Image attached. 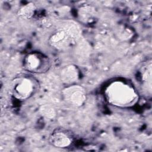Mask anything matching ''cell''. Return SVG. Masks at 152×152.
<instances>
[{
    "label": "cell",
    "mask_w": 152,
    "mask_h": 152,
    "mask_svg": "<svg viewBox=\"0 0 152 152\" xmlns=\"http://www.w3.org/2000/svg\"><path fill=\"white\" fill-rule=\"evenodd\" d=\"M23 66L25 70L30 72L42 74L49 70L50 67V61L48 56L45 54L32 52L24 57Z\"/></svg>",
    "instance_id": "obj_4"
},
{
    "label": "cell",
    "mask_w": 152,
    "mask_h": 152,
    "mask_svg": "<svg viewBox=\"0 0 152 152\" xmlns=\"http://www.w3.org/2000/svg\"><path fill=\"white\" fill-rule=\"evenodd\" d=\"M139 78L141 86L147 93V96H151V62H147L141 68L139 73Z\"/></svg>",
    "instance_id": "obj_7"
},
{
    "label": "cell",
    "mask_w": 152,
    "mask_h": 152,
    "mask_svg": "<svg viewBox=\"0 0 152 152\" xmlns=\"http://www.w3.org/2000/svg\"><path fill=\"white\" fill-rule=\"evenodd\" d=\"M105 96L109 103L120 107L132 106L138 99V93L132 86L119 80L111 83L106 87Z\"/></svg>",
    "instance_id": "obj_1"
},
{
    "label": "cell",
    "mask_w": 152,
    "mask_h": 152,
    "mask_svg": "<svg viewBox=\"0 0 152 152\" xmlns=\"http://www.w3.org/2000/svg\"><path fill=\"white\" fill-rule=\"evenodd\" d=\"M81 36V30L77 24L66 22L57 28L49 37V45L58 49L64 50L76 43Z\"/></svg>",
    "instance_id": "obj_2"
},
{
    "label": "cell",
    "mask_w": 152,
    "mask_h": 152,
    "mask_svg": "<svg viewBox=\"0 0 152 152\" xmlns=\"http://www.w3.org/2000/svg\"><path fill=\"white\" fill-rule=\"evenodd\" d=\"M62 96L68 104L76 107L82 106L86 100L85 89L76 84L67 86L62 91Z\"/></svg>",
    "instance_id": "obj_5"
},
{
    "label": "cell",
    "mask_w": 152,
    "mask_h": 152,
    "mask_svg": "<svg viewBox=\"0 0 152 152\" xmlns=\"http://www.w3.org/2000/svg\"><path fill=\"white\" fill-rule=\"evenodd\" d=\"M37 87V82L33 78L27 75L19 76L12 81V93L17 99L24 100L35 93Z\"/></svg>",
    "instance_id": "obj_3"
},
{
    "label": "cell",
    "mask_w": 152,
    "mask_h": 152,
    "mask_svg": "<svg viewBox=\"0 0 152 152\" xmlns=\"http://www.w3.org/2000/svg\"><path fill=\"white\" fill-rule=\"evenodd\" d=\"M36 7L33 3H28L20 8L17 12L18 16L23 19H30L34 15Z\"/></svg>",
    "instance_id": "obj_10"
},
{
    "label": "cell",
    "mask_w": 152,
    "mask_h": 152,
    "mask_svg": "<svg viewBox=\"0 0 152 152\" xmlns=\"http://www.w3.org/2000/svg\"><path fill=\"white\" fill-rule=\"evenodd\" d=\"M39 111L42 116L48 119H52L56 116L55 109L50 104H43L40 106Z\"/></svg>",
    "instance_id": "obj_11"
},
{
    "label": "cell",
    "mask_w": 152,
    "mask_h": 152,
    "mask_svg": "<svg viewBox=\"0 0 152 152\" xmlns=\"http://www.w3.org/2000/svg\"><path fill=\"white\" fill-rule=\"evenodd\" d=\"M72 137L68 131L58 129L54 130L49 137V142L54 147L58 148H66L71 145L72 142Z\"/></svg>",
    "instance_id": "obj_6"
},
{
    "label": "cell",
    "mask_w": 152,
    "mask_h": 152,
    "mask_svg": "<svg viewBox=\"0 0 152 152\" xmlns=\"http://www.w3.org/2000/svg\"><path fill=\"white\" fill-rule=\"evenodd\" d=\"M60 77L62 81L67 86L74 84L79 78V71L75 65L66 66L61 71Z\"/></svg>",
    "instance_id": "obj_8"
},
{
    "label": "cell",
    "mask_w": 152,
    "mask_h": 152,
    "mask_svg": "<svg viewBox=\"0 0 152 152\" xmlns=\"http://www.w3.org/2000/svg\"><path fill=\"white\" fill-rule=\"evenodd\" d=\"M79 19L84 23H91L96 17L95 9L91 6L85 5L78 10Z\"/></svg>",
    "instance_id": "obj_9"
}]
</instances>
